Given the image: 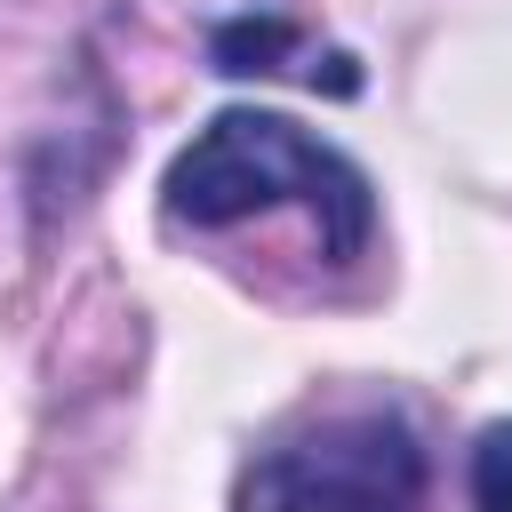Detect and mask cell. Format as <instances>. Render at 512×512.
<instances>
[{"label": "cell", "mask_w": 512, "mask_h": 512, "mask_svg": "<svg viewBox=\"0 0 512 512\" xmlns=\"http://www.w3.org/2000/svg\"><path fill=\"white\" fill-rule=\"evenodd\" d=\"M280 200H304L312 224H320V248L336 264H352L376 232V192L368 176L320 144L312 128H296L288 112H256V104H232L216 112L176 160H168V216L176 224H240L256 208H280Z\"/></svg>", "instance_id": "1"}, {"label": "cell", "mask_w": 512, "mask_h": 512, "mask_svg": "<svg viewBox=\"0 0 512 512\" xmlns=\"http://www.w3.org/2000/svg\"><path fill=\"white\" fill-rule=\"evenodd\" d=\"M424 448L392 408H344L240 472V512H416Z\"/></svg>", "instance_id": "2"}, {"label": "cell", "mask_w": 512, "mask_h": 512, "mask_svg": "<svg viewBox=\"0 0 512 512\" xmlns=\"http://www.w3.org/2000/svg\"><path fill=\"white\" fill-rule=\"evenodd\" d=\"M296 48H304V32L280 24V16H232V24H216V40H208L216 72H232V80H248V72H280Z\"/></svg>", "instance_id": "3"}, {"label": "cell", "mask_w": 512, "mask_h": 512, "mask_svg": "<svg viewBox=\"0 0 512 512\" xmlns=\"http://www.w3.org/2000/svg\"><path fill=\"white\" fill-rule=\"evenodd\" d=\"M472 512H512V416L472 440Z\"/></svg>", "instance_id": "4"}]
</instances>
